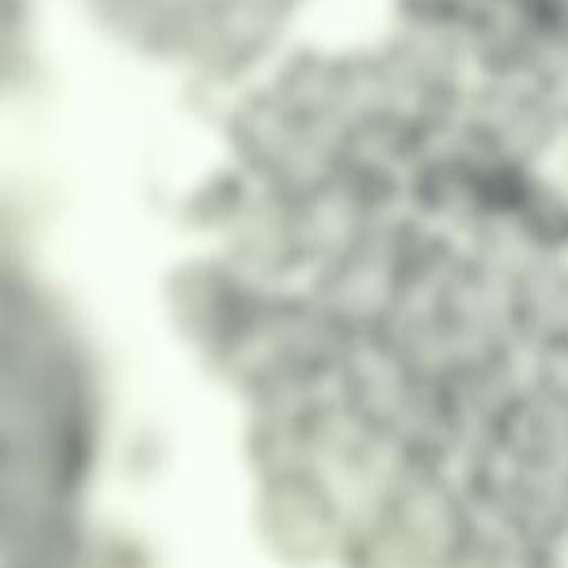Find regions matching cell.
Listing matches in <instances>:
<instances>
[{"label": "cell", "instance_id": "7a4b0ae2", "mask_svg": "<svg viewBox=\"0 0 568 568\" xmlns=\"http://www.w3.org/2000/svg\"><path fill=\"white\" fill-rule=\"evenodd\" d=\"M473 0H384V13L393 18L462 20Z\"/></svg>", "mask_w": 568, "mask_h": 568}, {"label": "cell", "instance_id": "6da1fadb", "mask_svg": "<svg viewBox=\"0 0 568 568\" xmlns=\"http://www.w3.org/2000/svg\"><path fill=\"white\" fill-rule=\"evenodd\" d=\"M477 75H526L555 33L541 0H473L459 20Z\"/></svg>", "mask_w": 568, "mask_h": 568}]
</instances>
